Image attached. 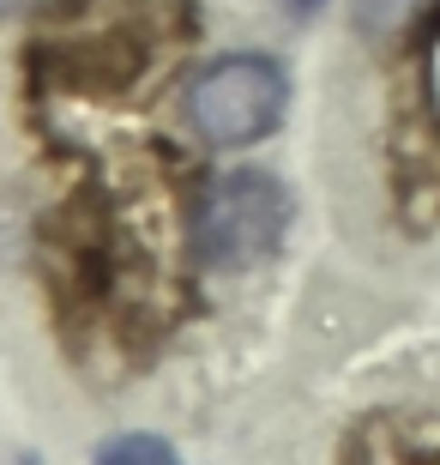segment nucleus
Returning a JSON list of instances; mask_svg holds the SVG:
<instances>
[{
    "mask_svg": "<svg viewBox=\"0 0 440 465\" xmlns=\"http://www.w3.org/2000/svg\"><path fill=\"white\" fill-rule=\"evenodd\" d=\"M284 109H289V79L271 54H223L187 85V121L218 152L278 134Z\"/></svg>",
    "mask_w": 440,
    "mask_h": 465,
    "instance_id": "1",
    "label": "nucleus"
},
{
    "mask_svg": "<svg viewBox=\"0 0 440 465\" xmlns=\"http://www.w3.org/2000/svg\"><path fill=\"white\" fill-rule=\"evenodd\" d=\"M289 230V188L266 170H230L193 206V248L211 266H259Z\"/></svg>",
    "mask_w": 440,
    "mask_h": 465,
    "instance_id": "2",
    "label": "nucleus"
},
{
    "mask_svg": "<svg viewBox=\"0 0 440 465\" xmlns=\"http://www.w3.org/2000/svg\"><path fill=\"white\" fill-rule=\"evenodd\" d=\"M97 465H181V460H175V448L163 435H115L97 453Z\"/></svg>",
    "mask_w": 440,
    "mask_h": 465,
    "instance_id": "3",
    "label": "nucleus"
},
{
    "mask_svg": "<svg viewBox=\"0 0 440 465\" xmlns=\"http://www.w3.org/2000/svg\"><path fill=\"white\" fill-rule=\"evenodd\" d=\"M410 13H416V0H356V31L374 36V43H386Z\"/></svg>",
    "mask_w": 440,
    "mask_h": 465,
    "instance_id": "4",
    "label": "nucleus"
},
{
    "mask_svg": "<svg viewBox=\"0 0 440 465\" xmlns=\"http://www.w3.org/2000/svg\"><path fill=\"white\" fill-rule=\"evenodd\" d=\"M36 6H49V0H0V18H18V13H36Z\"/></svg>",
    "mask_w": 440,
    "mask_h": 465,
    "instance_id": "5",
    "label": "nucleus"
},
{
    "mask_svg": "<svg viewBox=\"0 0 440 465\" xmlns=\"http://www.w3.org/2000/svg\"><path fill=\"white\" fill-rule=\"evenodd\" d=\"M284 6H289V13H296V18H308V13H314V6H320V0H284Z\"/></svg>",
    "mask_w": 440,
    "mask_h": 465,
    "instance_id": "6",
    "label": "nucleus"
}]
</instances>
